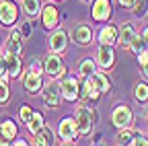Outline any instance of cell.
Returning <instances> with one entry per match:
<instances>
[{"label":"cell","mask_w":148,"mask_h":146,"mask_svg":"<svg viewBox=\"0 0 148 146\" xmlns=\"http://www.w3.org/2000/svg\"><path fill=\"white\" fill-rule=\"evenodd\" d=\"M92 119H95V115H92V111L86 107V105H80L76 109V115H74V121H76V130L78 134H88L92 130Z\"/></svg>","instance_id":"6da1fadb"},{"label":"cell","mask_w":148,"mask_h":146,"mask_svg":"<svg viewBox=\"0 0 148 146\" xmlns=\"http://www.w3.org/2000/svg\"><path fill=\"white\" fill-rule=\"evenodd\" d=\"M78 72H80V74H82L84 78H90V76L97 72V68H95V62H92L90 58L82 60V62H80V66H78Z\"/></svg>","instance_id":"603a6c76"},{"label":"cell","mask_w":148,"mask_h":146,"mask_svg":"<svg viewBox=\"0 0 148 146\" xmlns=\"http://www.w3.org/2000/svg\"><path fill=\"white\" fill-rule=\"evenodd\" d=\"M99 95H101V93H99V88L95 86V82H92L90 78H86V80H84V97L90 99V101H97Z\"/></svg>","instance_id":"cb8c5ba5"},{"label":"cell","mask_w":148,"mask_h":146,"mask_svg":"<svg viewBox=\"0 0 148 146\" xmlns=\"http://www.w3.org/2000/svg\"><path fill=\"white\" fill-rule=\"evenodd\" d=\"M82 2H86V4H88V2H90V0H82Z\"/></svg>","instance_id":"74e56055"},{"label":"cell","mask_w":148,"mask_h":146,"mask_svg":"<svg viewBox=\"0 0 148 146\" xmlns=\"http://www.w3.org/2000/svg\"><path fill=\"white\" fill-rule=\"evenodd\" d=\"M6 51L8 53H14V56H18V53L23 51V33H21V29H14L10 33L8 43H6Z\"/></svg>","instance_id":"e0dca14e"},{"label":"cell","mask_w":148,"mask_h":146,"mask_svg":"<svg viewBox=\"0 0 148 146\" xmlns=\"http://www.w3.org/2000/svg\"><path fill=\"white\" fill-rule=\"evenodd\" d=\"M117 39H119V29L117 27H113V25H107V27H103L101 31H99V41H101V45H113V43H117Z\"/></svg>","instance_id":"4fadbf2b"},{"label":"cell","mask_w":148,"mask_h":146,"mask_svg":"<svg viewBox=\"0 0 148 146\" xmlns=\"http://www.w3.org/2000/svg\"><path fill=\"white\" fill-rule=\"evenodd\" d=\"M140 37H142V39H144V41L148 43V25H146V27L142 29V35H140Z\"/></svg>","instance_id":"d590c367"},{"label":"cell","mask_w":148,"mask_h":146,"mask_svg":"<svg viewBox=\"0 0 148 146\" xmlns=\"http://www.w3.org/2000/svg\"><path fill=\"white\" fill-rule=\"evenodd\" d=\"M0 134H2L8 142H12V138H16V125L12 119H4L0 123Z\"/></svg>","instance_id":"44dd1931"},{"label":"cell","mask_w":148,"mask_h":146,"mask_svg":"<svg viewBox=\"0 0 148 146\" xmlns=\"http://www.w3.org/2000/svg\"><path fill=\"white\" fill-rule=\"evenodd\" d=\"M117 142H119V146H130L134 142V134H132V130L130 127H125V130H119V134H117Z\"/></svg>","instance_id":"484cf974"},{"label":"cell","mask_w":148,"mask_h":146,"mask_svg":"<svg viewBox=\"0 0 148 146\" xmlns=\"http://www.w3.org/2000/svg\"><path fill=\"white\" fill-rule=\"evenodd\" d=\"M72 39L74 43H78V45H88L92 41V31L88 25H76L72 31Z\"/></svg>","instance_id":"8fae6325"},{"label":"cell","mask_w":148,"mask_h":146,"mask_svg":"<svg viewBox=\"0 0 148 146\" xmlns=\"http://www.w3.org/2000/svg\"><path fill=\"white\" fill-rule=\"evenodd\" d=\"M12 146H29V144H27L25 140H14V142H12Z\"/></svg>","instance_id":"8d00e7d4"},{"label":"cell","mask_w":148,"mask_h":146,"mask_svg":"<svg viewBox=\"0 0 148 146\" xmlns=\"http://www.w3.org/2000/svg\"><path fill=\"white\" fill-rule=\"evenodd\" d=\"M60 90H62V97L66 101H76L78 95H80V88H78V80L74 76H66L60 84Z\"/></svg>","instance_id":"8992f818"},{"label":"cell","mask_w":148,"mask_h":146,"mask_svg":"<svg viewBox=\"0 0 148 146\" xmlns=\"http://www.w3.org/2000/svg\"><path fill=\"white\" fill-rule=\"evenodd\" d=\"M4 62H6V74H8L10 78H18V74H21V70H23L21 58L6 51V53H4Z\"/></svg>","instance_id":"5bb4252c"},{"label":"cell","mask_w":148,"mask_h":146,"mask_svg":"<svg viewBox=\"0 0 148 146\" xmlns=\"http://www.w3.org/2000/svg\"><path fill=\"white\" fill-rule=\"evenodd\" d=\"M111 121H113V125H117L119 130L130 127V125H132V121H134L132 109H130L127 105H117V107L113 109V113H111Z\"/></svg>","instance_id":"7a4b0ae2"},{"label":"cell","mask_w":148,"mask_h":146,"mask_svg":"<svg viewBox=\"0 0 148 146\" xmlns=\"http://www.w3.org/2000/svg\"><path fill=\"white\" fill-rule=\"evenodd\" d=\"M115 62V53H113V47H109V45H101L99 51H97V64L101 68H111Z\"/></svg>","instance_id":"9a60e30c"},{"label":"cell","mask_w":148,"mask_h":146,"mask_svg":"<svg viewBox=\"0 0 148 146\" xmlns=\"http://www.w3.org/2000/svg\"><path fill=\"white\" fill-rule=\"evenodd\" d=\"M64 146H72V144H64Z\"/></svg>","instance_id":"f35d334b"},{"label":"cell","mask_w":148,"mask_h":146,"mask_svg":"<svg viewBox=\"0 0 148 146\" xmlns=\"http://www.w3.org/2000/svg\"><path fill=\"white\" fill-rule=\"evenodd\" d=\"M23 12L27 16H31V19H35L41 12V2L39 0H23Z\"/></svg>","instance_id":"d6986e66"},{"label":"cell","mask_w":148,"mask_h":146,"mask_svg":"<svg viewBox=\"0 0 148 146\" xmlns=\"http://www.w3.org/2000/svg\"><path fill=\"white\" fill-rule=\"evenodd\" d=\"M136 37H138V33H136L134 25H132V23H123L121 29H119V39H117V43H119L121 47H130V45L134 43Z\"/></svg>","instance_id":"30bf717a"},{"label":"cell","mask_w":148,"mask_h":146,"mask_svg":"<svg viewBox=\"0 0 148 146\" xmlns=\"http://www.w3.org/2000/svg\"><path fill=\"white\" fill-rule=\"evenodd\" d=\"M132 12L138 16V19H142V16L148 12V0H136V4H134Z\"/></svg>","instance_id":"4316f807"},{"label":"cell","mask_w":148,"mask_h":146,"mask_svg":"<svg viewBox=\"0 0 148 146\" xmlns=\"http://www.w3.org/2000/svg\"><path fill=\"white\" fill-rule=\"evenodd\" d=\"M18 115H21V119H23L25 123H29L31 117H33V111H31V107H29V105H23V107H21V111H18Z\"/></svg>","instance_id":"4dcf8cb0"},{"label":"cell","mask_w":148,"mask_h":146,"mask_svg":"<svg viewBox=\"0 0 148 146\" xmlns=\"http://www.w3.org/2000/svg\"><path fill=\"white\" fill-rule=\"evenodd\" d=\"M60 97H62V90H60V84H56V82H49L41 93V99L49 109H56L60 105Z\"/></svg>","instance_id":"5b68a950"},{"label":"cell","mask_w":148,"mask_h":146,"mask_svg":"<svg viewBox=\"0 0 148 146\" xmlns=\"http://www.w3.org/2000/svg\"><path fill=\"white\" fill-rule=\"evenodd\" d=\"M21 33H23V35H25V37H27V35H29V33H31V27H29V25H27V23H25V25H23V27H21Z\"/></svg>","instance_id":"e575fe53"},{"label":"cell","mask_w":148,"mask_h":146,"mask_svg":"<svg viewBox=\"0 0 148 146\" xmlns=\"http://www.w3.org/2000/svg\"><path fill=\"white\" fill-rule=\"evenodd\" d=\"M90 80L95 82V86L99 88V93H109L111 90V82L105 74H101V72H95V74L90 76Z\"/></svg>","instance_id":"ac0fdd59"},{"label":"cell","mask_w":148,"mask_h":146,"mask_svg":"<svg viewBox=\"0 0 148 146\" xmlns=\"http://www.w3.org/2000/svg\"><path fill=\"white\" fill-rule=\"evenodd\" d=\"M138 62H140V68H142V74L148 78V49H144L138 56Z\"/></svg>","instance_id":"f546056e"},{"label":"cell","mask_w":148,"mask_h":146,"mask_svg":"<svg viewBox=\"0 0 148 146\" xmlns=\"http://www.w3.org/2000/svg\"><path fill=\"white\" fill-rule=\"evenodd\" d=\"M58 134H60V138L68 144V142H72L74 138L78 136V130H76V121H74L72 117H64L62 121H60V125H58Z\"/></svg>","instance_id":"52a82bcc"},{"label":"cell","mask_w":148,"mask_h":146,"mask_svg":"<svg viewBox=\"0 0 148 146\" xmlns=\"http://www.w3.org/2000/svg\"><path fill=\"white\" fill-rule=\"evenodd\" d=\"M6 62H4V53H0V80H6Z\"/></svg>","instance_id":"d6a6232c"},{"label":"cell","mask_w":148,"mask_h":146,"mask_svg":"<svg viewBox=\"0 0 148 146\" xmlns=\"http://www.w3.org/2000/svg\"><path fill=\"white\" fill-rule=\"evenodd\" d=\"M119 4H121L123 8H134V4H136V0H119Z\"/></svg>","instance_id":"836d02e7"},{"label":"cell","mask_w":148,"mask_h":146,"mask_svg":"<svg viewBox=\"0 0 148 146\" xmlns=\"http://www.w3.org/2000/svg\"><path fill=\"white\" fill-rule=\"evenodd\" d=\"M146 45H148V43H146V41H144V39L140 37V35H138V37L134 39V43L130 45V49H132V51L136 53V56H140V53H142V51L146 49Z\"/></svg>","instance_id":"83f0119b"},{"label":"cell","mask_w":148,"mask_h":146,"mask_svg":"<svg viewBox=\"0 0 148 146\" xmlns=\"http://www.w3.org/2000/svg\"><path fill=\"white\" fill-rule=\"evenodd\" d=\"M134 146H148V138L144 134H134Z\"/></svg>","instance_id":"1f68e13d"},{"label":"cell","mask_w":148,"mask_h":146,"mask_svg":"<svg viewBox=\"0 0 148 146\" xmlns=\"http://www.w3.org/2000/svg\"><path fill=\"white\" fill-rule=\"evenodd\" d=\"M18 19V8L12 0H0V23L10 27Z\"/></svg>","instance_id":"3957f363"},{"label":"cell","mask_w":148,"mask_h":146,"mask_svg":"<svg viewBox=\"0 0 148 146\" xmlns=\"http://www.w3.org/2000/svg\"><path fill=\"white\" fill-rule=\"evenodd\" d=\"M134 97H136V101H140V103H146V101H148V84H146V82H138V84H136Z\"/></svg>","instance_id":"d4e9b609"},{"label":"cell","mask_w":148,"mask_h":146,"mask_svg":"<svg viewBox=\"0 0 148 146\" xmlns=\"http://www.w3.org/2000/svg\"><path fill=\"white\" fill-rule=\"evenodd\" d=\"M41 23L45 29H56L58 27V8L53 4H45L41 10Z\"/></svg>","instance_id":"7c38bea8"},{"label":"cell","mask_w":148,"mask_h":146,"mask_svg":"<svg viewBox=\"0 0 148 146\" xmlns=\"http://www.w3.org/2000/svg\"><path fill=\"white\" fill-rule=\"evenodd\" d=\"M45 72L51 78H62L66 74V66H64V62L58 53H49L45 58Z\"/></svg>","instance_id":"277c9868"},{"label":"cell","mask_w":148,"mask_h":146,"mask_svg":"<svg viewBox=\"0 0 148 146\" xmlns=\"http://www.w3.org/2000/svg\"><path fill=\"white\" fill-rule=\"evenodd\" d=\"M49 47H51V53H64L66 47H68V33L58 29V31H53L49 35Z\"/></svg>","instance_id":"ba28073f"},{"label":"cell","mask_w":148,"mask_h":146,"mask_svg":"<svg viewBox=\"0 0 148 146\" xmlns=\"http://www.w3.org/2000/svg\"><path fill=\"white\" fill-rule=\"evenodd\" d=\"M23 86L27 88V93L35 95L37 90L41 88V74H39V72H33V70H29L27 74H25V78H23Z\"/></svg>","instance_id":"2e32d148"},{"label":"cell","mask_w":148,"mask_h":146,"mask_svg":"<svg viewBox=\"0 0 148 146\" xmlns=\"http://www.w3.org/2000/svg\"><path fill=\"white\" fill-rule=\"evenodd\" d=\"M10 97V88H8V80H0V105L6 103Z\"/></svg>","instance_id":"f1b7e54d"},{"label":"cell","mask_w":148,"mask_h":146,"mask_svg":"<svg viewBox=\"0 0 148 146\" xmlns=\"http://www.w3.org/2000/svg\"><path fill=\"white\" fill-rule=\"evenodd\" d=\"M53 144V132L49 127H43L39 134H35V146H51Z\"/></svg>","instance_id":"ffe728a7"},{"label":"cell","mask_w":148,"mask_h":146,"mask_svg":"<svg viewBox=\"0 0 148 146\" xmlns=\"http://www.w3.org/2000/svg\"><path fill=\"white\" fill-rule=\"evenodd\" d=\"M111 16V2L109 0H95L92 2V19L95 21H107Z\"/></svg>","instance_id":"9c48e42d"},{"label":"cell","mask_w":148,"mask_h":146,"mask_svg":"<svg viewBox=\"0 0 148 146\" xmlns=\"http://www.w3.org/2000/svg\"><path fill=\"white\" fill-rule=\"evenodd\" d=\"M27 127H29V132H31V134H39L43 127H45L43 115H41V113H33V117H31V121L27 123Z\"/></svg>","instance_id":"7402d4cb"}]
</instances>
